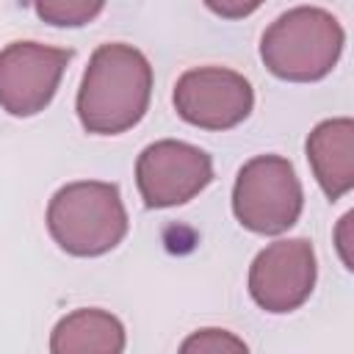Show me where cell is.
Instances as JSON below:
<instances>
[{"mask_svg": "<svg viewBox=\"0 0 354 354\" xmlns=\"http://www.w3.org/2000/svg\"><path fill=\"white\" fill-rule=\"evenodd\" d=\"M152 100V66L133 44L111 41L94 50L80 91L77 119L86 133L119 136L136 127Z\"/></svg>", "mask_w": 354, "mask_h": 354, "instance_id": "6da1fadb", "label": "cell"}, {"mask_svg": "<svg viewBox=\"0 0 354 354\" xmlns=\"http://www.w3.org/2000/svg\"><path fill=\"white\" fill-rule=\"evenodd\" d=\"M53 241L75 257H100L127 235V210L113 183L77 180L58 188L47 205Z\"/></svg>", "mask_w": 354, "mask_h": 354, "instance_id": "7a4b0ae2", "label": "cell"}, {"mask_svg": "<svg viewBox=\"0 0 354 354\" xmlns=\"http://www.w3.org/2000/svg\"><path fill=\"white\" fill-rule=\"evenodd\" d=\"M346 44L343 25L335 14L299 6L277 17L260 41V58L271 75L290 83H313L326 77Z\"/></svg>", "mask_w": 354, "mask_h": 354, "instance_id": "3957f363", "label": "cell"}, {"mask_svg": "<svg viewBox=\"0 0 354 354\" xmlns=\"http://www.w3.org/2000/svg\"><path fill=\"white\" fill-rule=\"evenodd\" d=\"M304 194L296 169L282 155H257L241 166L232 185V213L257 235L288 232L301 216Z\"/></svg>", "mask_w": 354, "mask_h": 354, "instance_id": "277c9868", "label": "cell"}, {"mask_svg": "<svg viewBox=\"0 0 354 354\" xmlns=\"http://www.w3.org/2000/svg\"><path fill=\"white\" fill-rule=\"evenodd\" d=\"M213 180V160L205 149L163 138L136 160V185L147 207H174L191 202Z\"/></svg>", "mask_w": 354, "mask_h": 354, "instance_id": "5b68a950", "label": "cell"}, {"mask_svg": "<svg viewBox=\"0 0 354 354\" xmlns=\"http://www.w3.org/2000/svg\"><path fill=\"white\" fill-rule=\"evenodd\" d=\"M72 58L66 47L39 41H14L0 50V108L11 116H33L44 111Z\"/></svg>", "mask_w": 354, "mask_h": 354, "instance_id": "8992f818", "label": "cell"}, {"mask_svg": "<svg viewBox=\"0 0 354 354\" xmlns=\"http://www.w3.org/2000/svg\"><path fill=\"white\" fill-rule=\"evenodd\" d=\"M252 83L235 69L196 66L183 72L174 86L180 119L202 130H230L252 113Z\"/></svg>", "mask_w": 354, "mask_h": 354, "instance_id": "52a82bcc", "label": "cell"}, {"mask_svg": "<svg viewBox=\"0 0 354 354\" xmlns=\"http://www.w3.org/2000/svg\"><path fill=\"white\" fill-rule=\"evenodd\" d=\"M315 274V252L307 238L274 241L252 260L249 293L266 313H293L310 299Z\"/></svg>", "mask_w": 354, "mask_h": 354, "instance_id": "ba28073f", "label": "cell"}, {"mask_svg": "<svg viewBox=\"0 0 354 354\" xmlns=\"http://www.w3.org/2000/svg\"><path fill=\"white\" fill-rule=\"evenodd\" d=\"M307 160L321 191L335 202L354 188V122L324 119L307 136Z\"/></svg>", "mask_w": 354, "mask_h": 354, "instance_id": "9c48e42d", "label": "cell"}, {"mask_svg": "<svg viewBox=\"0 0 354 354\" xmlns=\"http://www.w3.org/2000/svg\"><path fill=\"white\" fill-rule=\"evenodd\" d=\"M124 326L116 315L100 307H83L69 315H64L50 337L53 354H88V351H105L119 354L124 351Z\"/></svg>", "mask_w": 354, "mask_h": 354, "instance_id": "30bf717a", "label": "cell"}, {"mask_svg": "<svg viewBox=\"0 0 354 354\" xmlns=\"http://www.w3.org/2000/svg\"><path fill=\"white\" fill-rule=\"evenodd\" d=\"M33 8L47 25L80 28L88 25L105 8V0H33Z\"/></svg>", "mask_w": 354, "mask_h": 354, "instance_id": "8fae6325", "label": "cell"}, {"mask_svg": "<svg viewBox=\"0 0 354 354\" xmlns=\"http://www.w3.org/2000/svg\"><path fill=\"white\" fill-rule=\"evenodd\" d=\"M185 354H224V351H246V343L227 329H196L191 337L180 343Z\"/></svg>", "mask_w": 354, "mask_h": 354, "instance_id": "7c38bea8", "label": "cell"}, {"mask_svg": "<svg viewBox=\"0 0 354 354\" xmlns=\"http://www.w3.org/2000/svg\"><path fill=\"white\" fill-rule=\"evenodd\" d=\"M202 3L221 19H243L254 14L266 0H202Z\"/></svg>", "mask_w": 354, "mask_h": 354, "instance_id": "4fadbf2b", "label": "cell"}, {"mask_svg": "<svg viewBox=\"0 0 354 354\" xmlns=\"http://www.w3.org/2000/svg\"><path fill=\"white\" fill-rule=\"evenodd\" d=\"M351 221H354V213H346L335 230V246H337V254L343 260V266L351 271L354 268V254H351Z\"/></svg>", "mask_w": 354, "mask_h": 354, "instance_id": "5bb4252c", "label": "cell"}]
</instances>
